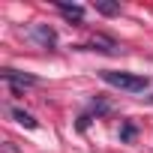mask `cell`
Here are the masks:
<instances>
[{
  "mask_svg": "<svg viewBox=\"0 0 153 153\" xmlns=\"http://www.w3.org/2000/svg\"><path fill=\"white\" fill-rule=\"evenodd\" d=\"M99 78L117 90H126V93H144L147 90V75H135V72H117V69H102Z\"/></svg>",
  "mask_w": 153,
  "mask_h": 153,
  "instance_id": "1",
  "label": "cell"
},
{
  "mask_svg": "<svg viewBox=\"0 0 153 153\" xmlns=\"http://www.w3.org/2000/svg\"><path fill=\"white\" fill-rule=\"evenodd\" d=\"M0 78H3L15 93H21L24 87H33V84H39V78H36V75H30V72H18V69H3V72H0Z\"/></svg>",
  "mask_w": 153,
  "mask_h": 153,
  "instance_id": "2",
  "label": "cell"
},
{
  "mask_svg": "<svg viewBox=\"0 0 153 153\" xmlns=\"http://www.w3.org/2000/svg\"><path fill=\"white\" fill-rule=\"evenodd\" d=\"M27 36H30L36 45H42V48H54V45H57V33H54V27H48V24H33V27L27 30Z\"/></svg>",
  "mask_w": 153,
  "mask_h": 153,
  "instance_id": "3",
  "label": "cell"
},
{
  "mask_svg": "<svg viewBox=\"0 0 153 153\" xmlns=\"http://www.w3.org/2000/svg\"><path fill=\"white\" fill-rule=\"evenodd\" d=\"M78 48H84V51H102V54H117L120 51V45L111 36H102V33H96L87 45H78Z\"/></svg>",
  "mask_w": 153,
  "mask_h": 153,
  "instance_id": "4",
  "label": "cell"
},
{
  "mask_svg": "<svg viewBox=\"0 0 153 153\" xmlns=\"http://www.w3.org/2000/svg\"><path fill=\"white\" fill-rule=\"evenodd\" d=\"M66 18H72L75 24H81L84 21V6H78V3H66V0H57V3H54Z\"/></svg>",
  "mask_w": 153,
  "mask_h": 153,
  "instance_id": "5",
  "label": "cell"
},
{
  "mask_svg": "<svg viewBox=\"0 0 153 153\" xmlns=\"http://www.w3.org/2000/svg\"><path fill=\"white\" fill-rule=\"evenodd\" d=\"M9 114H12V120H15L18 126H24V129H36V126H39V120H36L30 111H24V108H9Z\"/></svg>",
  "mask_w": 153,
  "mask_h": 153,
  "instance_id": "6",
  "label": "cell"
},
{
  "mask_svg": "<svg viewBox=\"0 0 153 153\" xmlns=\"http://www.w3.org/2000/svg\"><path fill=\"white\" fill-rule=\"evenodd\" d=\"M93 9L99 15H120V3H114V0H93Z\"/></svg>",
  "mask_w": 153,
  "mask_h": 153,
  "instance_id": "7",
  "label": "cell"
},
{
  "mask_svg": "<svg viewBox=\"0 0 153 153\" xmlns=\"http://www.w3.org/2000/svg\"><path fill=\"white\" fill-rule=\"evenodd\" d=\"M135 132H138V129H135V123H123V129H120V141H123V144H126V141H132V138H135Z\"/></svg>",
  "mask_w": 153,
  "mask_h": 153,
  "instance_id": "8",
  "label": "cell"
},
{
  "mask_svg": "<svg viewBox=\"0 0 153 153\" xmlns=\"http://www.w3.org/2000/svg\"><path fill=\"white\" fill-rule=\"evenodd\" d=\"M90 111H93V114H108V111H111V105H108V102H102V99H93V102H90Z\"/></svg>",
  "mask_w": 153,
  "mask_h": 153,
  "instance_id": "9",
  "label": "cell"
},
{
  "mask_svg": "<svg viewBox=\"0 0 153 153\" xmlns=\"http://www.w3.org/2000/svg\"><path fill=\"white\" fill-rule=\"evenodd\" d=\"M150 102H153V96H150Z\"/></svg>",
  "mask_w": 153,
  "mask_h": 153,
  "instance_id": "10",
  "label": "cell"
}]
</instances>
